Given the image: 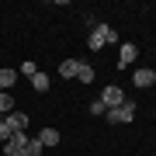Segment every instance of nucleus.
Instances as JSON below:
<instances>
[{"label":"nucleus","mask_w":156,"mask_h":156,"mask_svg":"<svg viewBox=\"0 0 156 156\" xmlns=\"http://www.w3.org/2000/svg\"><path fill=\"white\" fill-rule=\"evenodd\" d=\"M38 142H42V149H56V146H59V132H56V128H42Z\"/></svg>","instance_id":"obj_8"},{"label":"nucleus","mask_w":156,"mask_h":156,"mask_svg":"<svg viewBox=\"0 0 156 156\" xmlns=\"http://www.w3.org/2000/svg\"><path fill=\"white\" fill-rule=\"evenodd\" d=\"M17 83V69H11V66H0V90H11Z\"/></svg>","instance_id":"obj_9"},{"label":"nucleus","mask_w":156,"mask_h":156,"mask_svg":"<svg viewBox=\"0 0 156 156\" xmlns=\"http://www.w3.org/2000/svg\"><path fill=\"white\" fill-rule=\"evenodd\" d=\"M24 153H28V156H42V142H38V139H28Z\"/></svg>","instance_id":"obj_15"},{"label":"nucleus","mask_w":156,"mask_h":156,"mask_svg":"<svg viewBox=\"0 0 156 156\" xmlns=\"http://www.w3.org/2000/svg\"><path fill=\"white\" fill-rule=\"evenodd\" d=\"M76 80H80V83H90V80H94V69L83 62V66H80V73H76Z\"/></svg>","instance_id":"obj_14"},{"label":"nucleus","mask_w":156,"mask_h":156,"mask_svg":"<svg viewBox=\"0 0 156 156\" xmlns=\"http://www.w3.org/2000/svg\"><path fill=\"white\" fill-rule=\"evenodd\" d=\"M11 135H14V132H11V125H7V118H4V122H0V142H7Z\"/></svg>","instance_id":"obj_16"},{"label":"nucleus","mask_w":156,"mask_h":156,"mask_svg":"<svg viewBox=\"0 0 156 156\" xmlns=\"http://www.w3.org/2000/svg\"><path fill=\"white\" fill-rule=\"evenodd\" d=\"M108 122H111V125H128V122H132V118H135V101H125V104L122 108H108Z\"/></svg>","instance_id":"obj_2"},{"label":"nucleus","mask_w":156,"mask_h":156,"mask_svg":"<svg viewBox=\"0 0 156 156\" xmlns=\"http://www.w3.org/2000/svg\"><path fill=\"white\" fill-rule=\"evenodd\" d=\"M101 101H104V108H122L128 97H125L122 87H104V90H101Z\"/></svg>","instance_id":"obj_3"},{"label":"nucleus","mask_w":156,"mask_h":156,"mask_svg":"<svg viewBox=\"0 0 156 156\" xmlns=\"http://www.w3.org/2000/svg\"><path fill=\"white\" fill-rule=\"evenodd\" d=\"M135 59H139V49H135L132 42H125L122 49H118V66H132Z\"/></svg>","instance_id":"obj_5"},{"label":"nucleus","mask_w":156,"mask_h":156,"mask_svg":"<svg viewBox=\"0 0 156 156\" xmlns=\"http://www.w3.org/2000/svg\"><path fill=\"white\" fill-rule=\"evenodd\" d=\"M90 115H94V118H104V115H108V108H104V101H101V97L90 101Z\"/></svg>","instance_id":"obj_13"},{"label":"nucleus","mask_w":156,"mask_h":156,"mask_svg":"<svg viewBox=\"0 0 156 156\" xmlns=\"http://www.w3.org/2000/svg\"><path fill=\"white\" fill-rule=\"evenodd\" d=\"M49 83H52V80H49V73H42V69L31 76V87L38 90V94H45V90H49Z\"/></svg>","instance_id":"obj_10"},{"label":"nucleus","mask_w":156,"mask_h":156,"mask_svg":"<svg viewBox=\"0 0 156 156\" xmlns=\"http://www.w3.org/2000/svg\"><path fill=\"white\" fill-rule=\"evenodd\" d=\"M4 118H7V125H11V132H28V115L24 111H11Z\"/></svg>","instance_id":"obj_7"},{"label":"nucleus","mask_w":156,"mask_h":156,"mask_svg":"<svg viewBox=\"0 0 156 156\" xmlns=\"http://www.w3.org/2000/svg\"><path fill=\"white\" fill-rule=\"evenodd\" d=\"M14 111V94H0V115H11Z\"/></svg>","instance_id":"obj_11"},{"label":"nucleus","mask_w":156,"mask_h":156,"mask_svg":"<svg viewBox=\"0 0 156 156\" xmlns=\"http://www.w3.org/2000/svg\"><path fill=\"white\" fill-rule=\"evenodd\" d=\"M132 83L135 87H153L156 83V69L153 66H139V69L132 73Z\"/></svg>","instance_id":"obj_4"},{"label":"nucleus","mask_w":156,"mask_h":156,"mask_svg":"<svg viewBox=\"0 0 156 156\" xmlns=\"http://www.w3.org/2000/svg\"><path fill=\"white\" fill-rule=\"evenodd\" d=\"M80 66H83L80 59H62V62H59V76H62V80H76Z\"/></svg>","instance_id":"obj_6"},{"label":"nucleus","mask_w":156,"mask_h":156,"mask_svg":"<svg viewBox=\"0 0 156 156\" xmlns=\"http://www.w3.org/2000/svg\"><path fill=\"white\" fill-rule=\"evenodd\" d=\"M35 73H38V66H35L31 59H28V62H21V66H17V76H28V80H31Z\"/></svg>","instance_id":"obj_12"},{"label":"nucleus","mask_w":156,"mask_h":156,"mask_svg":"<svg viewBox=\"0 0 156 156\" xmlns=\"http://www.w3.org/2000/svg\"><path fill=\"white\" fill-rule=\"evenodd\" d=\"M108 42H118L115 28H111V24H94V28H90V38H87V45L97 52V49H104Z\"/></svg>","instance_id":"obj_1"}]
</instances>
